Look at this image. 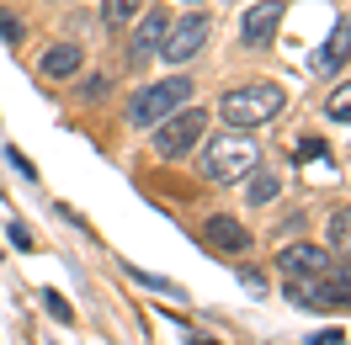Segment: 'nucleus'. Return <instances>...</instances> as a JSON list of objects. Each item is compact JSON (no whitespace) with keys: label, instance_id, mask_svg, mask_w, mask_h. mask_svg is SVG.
Segmentation results:
<instances>
[{"label":"nucleus","instance_id":"nucleus-22","mask_svg":"<svg viewBox=\"0 0 351 345\" xmlns=\"http://www.w3.org/2000/svg\"><path fill=\"white\" fill-rule=\"evenodd\" d=\"M11 165H16V170H22V175H38V170H32V159H27L22 149H11Z\"/></svg>","mask_w":351,"mask_h":345},{"label":"nucleus","instance_id":"nucleus-20","mask_svg":"<svg viewBox=\"0 0 351 345\" xmlns=\"http://www.w3.org/2000/svg\"><path fill=\"white\" fill-rule=\"evenodd\" d=\"M304 159H325V144H319V138H304V144H298V165H304Z\"/></svg>","mask_w":351,"mask_h":345},{"label":"nucleus","instance_id":"nucleus-2","mask_svg":"<svg viewBox=\"0 0 351 345\" xmlns=\"http://www.w3.org/2000/svg\"><path fill=\"white\" fill-rule=\"evenodd\" d=\"M256 165H261V149H256L250 133H219V138L208 144V154H202V175L219 181V186L240 181V175L256 170Z\"/></svg>","mask_w":351,"mask_h":345},{"label":"nucleus","instance_id":"nucleus-21","mask_svg":"<svg viewBox=\"0 0 351 345\" xmlns=\"http://www.w3.org/2000/svg\"><path fill=\"white\" fill-rule=\"evenodd\" d=\"M11 244H16V250H27V244H32V234H27L22 223H11Z\"/></svg>","mask_w":351,"mask_h":345},{"label":"nucleus","instance_id":"nucleus-13","mask_svg":"<svg viewBox=\"0 0 351 345\" xmlns=\"http://www.w3.org/2000/svg\"><path fill=\"white\" fill-rule=\"evenodd\" d=\"M330 250L351 266V207H335V213H330Z\"/></svg>","mask_w":351,"mask_h":345},{"label":"nucleus","instance_id":"nucleus-4","mask_svg":"<svg viewBox=\"0 0 351 345\" xmlns=\"http://www.w3.org/2000/svg\"><path fill=\"white\" fill-rule=\"evenodd\" d=\"M202 133H208V112H197V107H176L171 117H160V123H154V149L165 154V159H181V154L192 149Z\"/></svg>","mask_w":351,"mask_h":345},{"label":"nucleus","instance_id":"nucleus-1","mask_svg":"<svg viewBox=\"0 0 351 345\" xmlns=\"http://www.w3.org/2000/svg\"><path fill=\"white\" fill-rule=\"evenodd\" d=\"M282 107H287V90L271 86V80H250V86H234V90L219 96V117L229 128H261Z\"/></svg>","mask_w":351,"mask_h":345},{"label":"nucleus","instance_id":"nucleus-15","mask_svg":"<svg viewBox=\"0 0 351 345\" xmlns=\"http://www.w3.org/2000/svg\"><path fill=\"white\" fill-rule=\"evenodd\" d=\"M245 192H250V202H256V207H261V202H271V196L282 192V181H277V175H250V186H245Z\"/></svg>","mask_w":351,"mask_h":345},{"label":"nucleus","instance_id":"nucleus-18","mask_svg":"<svg viewBox=\"0 0 351 345\" xmlns=\"http://www.w3.org/2000/svg\"><path fill=\"white\" fill-rule=\"evenodd\" d=\"M133 281H144V287H154V292H176V298H181V287H176V281H165V277H149V271H133Z\"/></svg>","mask_w":351,"mask_h":345},{"label":"nucleus","instance_id":"nucleus-12","mask_svg":"<svg viewBox=\"0 0 351 345\" xmlns=\"http://www.w3.org/2000/svg\"><path fill=\"white\" fill-rule=\"evenodd\" d=\"M346 53H351V22H335V32H330V43L319 48V53H314V69H319V75H330V69L341 64Z\"/></svg>","mask_w":351,"mask_h":345},{"label":"nucleus","instance_id":"nucleus-8","mask_svg":"<svg viewBox=\"0 0 351 345\" xmlns=\"http://www.w3.org/2000/svg\"><path fill=\"white\" fill-rule=\"evenodd\" d=\"M277 27H282V0H261V5H250L245 11V22H240V38L250 48H261L277 38Z\"/></svg>","mask_w":351,"mask_h":345},{"label":"nucleus","instance_id":"nucleus-16","mask_svg":"<svg viewBox=\"0 0 351 345\" xmlns=\"http://www.w3.org/2000/svg\"><path fill=\"white\" fill-rule=\"evenodd\" d=\"M325 112L335 117V123H351V80H346V86H335V90H330Z\"/></svg>","mask_w":351,"mask_h":345},{"label":"nucleus","instance_id":"nucleus-6","mask_svg":"<svg viewBox=\"0 0 351 345\" xmlns=\"http://www.w3.org/2000/svg\"><path fill=\"white\" fill-rule=\"evenodd\" d=\"M208 32H213V22H208L202 11H192V16H181L176 27H165V43H160V53H165L171 64H186V59H197V53H202Z\"/></svg>","mask_w":351,"mask_h":345},{"label":"nucleus","instance_id":"nucleus-7","mask_svg":"<svg viewBox=\"0 0 351 345\" xmlns=\"http://www.w3.org/2000/svg\"><path fill=\"white\" fill-rule=\"evenodd\" d=\"M277 266H282L293 281H308V277H325L330 266H335V255L319 250V244H287L282 255H277Z\"/></svg>","mask_w":351,"mask_h":345},{"label":"nucleus","instance_id":"nucleus-9","mask_svg":"<svg viewBox=\"0 0 351 345\" xmlns=\"http://www.w3.org/2000/svg\"><path fill=\"white\" fill-rule=\"evenodd\" d=\"M202 234H208V244H219V250H234V255H240V250H250V229H245L240 218H229V213L208 218V229H202Z\"/></svg>","mask_w":351,"mask_h":345},{"label":"nucleus","instance_id":"nucleus-14","mask_svg":"<svg viewBox=\"0 0 351 345\" xmlns=\"http://www.w3.org/2000/svg\"><path fill=\"white\" fill-rule=\"evenodd\" d=\"M138 5H144V0H101V16H107L112 27H128Z\"/></svg>","mask_w":351,"mask_h":345},{"label":"nucleus","instance_id":"nucleus-11","mask_svg":"<svg viewBox=\"0 0 351 345\" xmlns=\"http://www.w3.org/2000/svg\"><path fill=\"white\" fill-rule=\"evenodd\" d=\"M86 64V53H80V43H59L43 53V80H64V75H75V69Z\"/></svg>","mask_w":351,"mask_h":345},{"label":"nucleus","instance_id":"nucleus-19","mask_svg":"<svg viewBox=\"0 0 351 345\" xmlns=\"http://www.w3.org/2000/svg\"><path fill=\"white\" fill-rule=\"evenodd\" d=\"M0 38H5V43H22V22L5 16V11H0Z\"/></svg>","mask_w":351,"mask_h":345},{"label":"nucleus","instance_id":"nucleus-5","mask_svg":"<svg viewBox=\"0 0 351 345\" xmlns=\"http://www.w3.org/2000/svg\"><path fill=\"white\" fill-rule=\"evenodd\" d=\"M287 298L298 308H351V266H330L325 277H308V281H293Z\"/></svg>","mask_w":351,"mask_h":345},{"label":"nucleus","instance_id":"nucleus-3","mask_svg":"<svg viewBox=\"0 0 351 345\" xmlns=\"http://www.w3.org/2000/svg\"><path fill=\"white\" fill-rule=\"evenodd\" d=\"M192 90H197V86L181 80V75H176V80H160V86H144L138 96H133V107H128V123H133V128H154L160 117H171L176 107H186Z\"/></svg>","mask_w":351,"mask_h":345},{"label":"nucleus","instance_id":"nucleus-17","mask_svg":"<svg viewBox=\"0 0 351 345\" xmlns=\"http://www.w3.org/2000/svg\"><path fill=\"white\" fill-rule=\"evenodd\" d=\"M43 308H48V314H53L59 324H69V319H75V314H69V303L59 298V292H43Z\"/></svg>","mask_w":351,"mask_h":345},{"label":"nucleus","instance_id":"nucleus-10","mask_svg":"<svg viewBox=\"0 0 351 345\" xmlns=\"http://www.w3.org/2000/svg\"><path fill=\"white\" fill-rule=\"evenodd\" d=\"M165 27H171V16H165V11H149V16L138 22V32H133V59H149V53H160V43H165Z\"/></svg>","mask_w":351,"mask_h":345}]
</instances>
